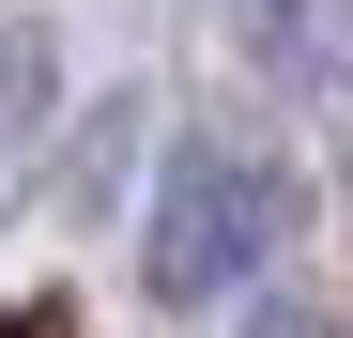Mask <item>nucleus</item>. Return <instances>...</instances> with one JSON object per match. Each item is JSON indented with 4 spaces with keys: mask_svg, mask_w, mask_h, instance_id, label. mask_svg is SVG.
I'll return each instance as SVG.
<instances>
[{
    "mask_svg": "<svg viewBox=\"0 0 353 338\" xmlns=\"http://www.w3.org/2000/svg\"><path fill=\"white\" fill-rule=\"evenodd\" d=\"M246 46L276 77H353V0H246Z\"/></svg>",
    "mask_w": 353,
    "mask_h": 338,
    "instance_id": "f03ea898",
    "label": "nucleus"
},
{
    "mask_svg": "<svg viewBox=\"0 0 353 338\" xmlns=\"http://www.w3.org/2000/svg\"><path fill=\"white\" fill-rule=\"evenodd\" d=\"M276 231H292V185L261 154H230V139H185L169 154V185H154V231H139V277L169 308H215L230 277H261L276 261Z\"/></svg>",
    "mask_w": 353,
    "mask_h": 338,
    "instance_id": "f257e3e1",
    "label": "nucleus"
},
{
    "mask_svg": "<svg viewBox=\"0 0 353 338\" xmlns=\"http://www.w3.org/2000/svg\"><path fill=\"white\" fill-rule=\"evenodd\" d=\"M246 338H338V323H323V308H261Z\"/></svg>",
    "mask_w": 353,
    "mask_h": 338,
    "instance_id": "20e7f679",
    "label": "nucleus"
},
{
    "mask_svg": "<svg viewBox=\"0 0 353 338\" xmlns=\"http://www.w3.org/2000/svg\"><path fill=\"white\" fill-rule=\"evenodd\" d=\"M46 77H62V62H46V31H31V16H0V169L31 154V123H46Z\"/></svg>",
    "mask_w": 353,
    "mask_h": 338,
    "instance_id": "7ed1b4c3",
    "label": "nucleus"
}]
</instances>
